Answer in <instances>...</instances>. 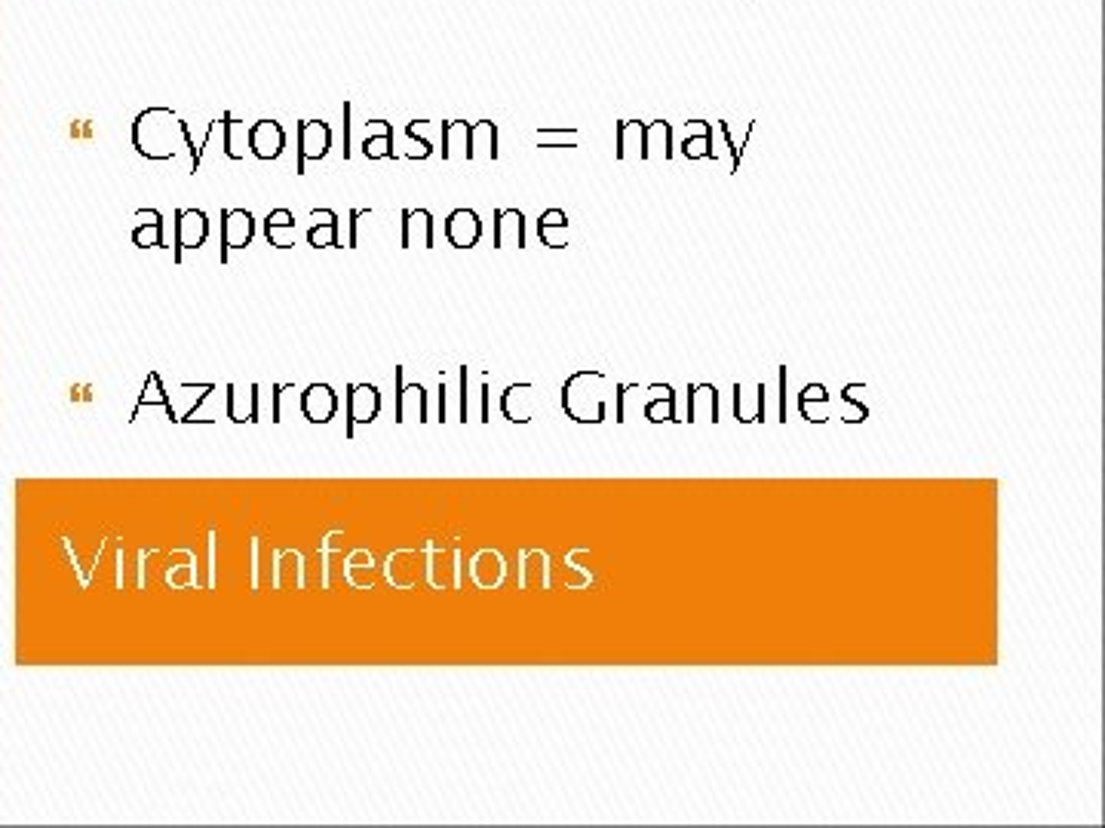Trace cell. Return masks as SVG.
<instances>
[{
    "label": "cell",
    "mask_w": 1105,
    "mask_h": 828,
    "mask_svg": "<svg viewBox=\"0 0 1105 828\" xmlns=\"http://www.w3.org/2000/svg\"><path fill=\"white\" fill-rule=\"evenodd\" d=\"M179 142L191 148L194 172L200 166V148L194 145L188 123L175 114L172 108H148L132 123V145L148 160H172L179 151Z\"/></svg>",
    "instance_id": "1"
},
{
    "label": "cell",
    "mask_w": 1105,
    "mask_h": 828,
    "mask_svg": "<svg viewBox=\"0 0 1105 828\" xmlns=\"http://www.w3.org/2000/svg\"><path fill=\"white\" fill-rule=\"evenodd\" d=\"M605 375L596 368H581L562 384V408L574 424L605 421Z\"/></svg>",
    "instance_id": "2"
},
{
    "label": "cell",
    "mask_w": 1105,
    "mask_h": 828,
    "mask_svg": "<svg viewBox=\"0 0 1105 828\" xmlns=\"http://www.w3.org/2000/svg\"><path fill=\"white\" fill-rule=\"evenodd\" d=\"M332 148V129L323 120H301L298 123V160L295 175L307 172V163L323 160Z\"/></svg>",
    "instance_id": "3"
},
{
    "label": "cell",
    "mask_w": 1105,
    "mask_h": 828,
    "mask_svg": "<svg viewBox=\"0 0 1105 828\" xmlns=\"http://www.w3.org/2000/svg\"><path fill=\"white\" fill-rule=\"evenodd\" d=\"M209 237V218L203 209H175V261L188 249H200Z\"/></svg>",
    "instance_id": "4"
},
{
    "label": "cell",
    "mask_w": 1105,
    "mask_h": 828,
    "mask_svg": "<svg viewBox=\"0 0 1105 828\" xmlns=\"http://www.w3.org/2000/svg\"><path fill=\"white\" fill-rule=\"evenodd\" d=\"M252 237H255V218L249 209L221 212V261H228V252L246 249Z\"/></svg>",
    "instance_id": "5"
},
{
    "label": "cell",
    "mask_w": 1105,
    "mask_h": 828,
    "mask_svg": "<svg viewBox=\"0 0 1105 828\" xmlns=\"http://www.w3.org/2000/svg\"><path fill=\"white\" fill-rule=\"evenodd\" d=\"M381 411V393L375 384H350L347 387V436H353L360 424H372Z\"/></svg>",
    "instance_id": "6"
},
{
    "label": "cell",
    "mask_w": 1105,
    "mask_h": 828,
    "mask_svg": "<svg viewBox=\"0 0 1105 828\" xmlns=\"http://www.w3.org/2000/svg\"><path fill=\"white\" fill-rule=\"evenodd\" d=\"M286 151V129L277 120H258L249 126V154L255 160H277Z\"/></svg>",
    "instance_id": "7"
},
{
    "label": "cell",
    "mask_w": 1105,
    "mask_h": 828,
    "mask_svg": "<svg viewBox=\"0 0 1105 828\" xmlns=\"http://www.w3.org/2000/svg\"><path fill=\"white\" fill-rule=\"evenodd\" d=\"M301 414L311 424H329L338 414V393L329 384H311L301 393Z\"/></svg>",
    "instance_id": "8"
},
{
    "label": "cell",
    "mask_w": 1105,
    "mask_h": 828,
    "mask_svg": "<svg viewBox=\"0 0 1105 828\" xmlns=\"http://www.w3.org/2000/svg\"><path fill=\"white\" fill-rule=\"evenodd\" d=\"M442 230H446V240L455 249H473L482 240V221L473 209H455L446 218V224H442Z\"/></svg>",
    "instance_id": "9"
},
{
    "label": "cell",
    "mask_w": 1105,
    "mask_h": 828,
    "mask_svg": "<svg viewBox=\"0 0 1105 828\" xmlns=\"http://www.w3.org/2000/svg\"><path fill=\"white\" fill-rule=\"evenodd\" d=\"M403 249H433L436 243V224L427 209H403Z\"/></svg>",
    "instance_id": "10"
},
{
    "label": "cell",
    "mask_w": 1105,
    "mask_h": 828,
    "mask_svg": "<svg viewBox=\"0 0 1105 828\" xmlns=\"http://www.w3.org/2000/svg\"><path fill=\"white\" fill-rule=\"evenodd\" d=\"M264 237H268V243L274 249H292L295 246V237H298V224H295V215L289 209H274L268 218H264Z\"/></svg>",
    "instance_id": "11"
},
{
    "label": "cell",
    "mask_w": 1105,
    "mask_h": 828,
    "mask_svg": "<svg viewBox=\"0 0 1105 828\" xmlns=\"http://www.w3.org/2000/svg\"><path fill=\"white\" fill-rule=\"evenodd\" d=\"M694 126V132L685 135L682 142V154L688 160H716V151H713V123L706 120H688Z\"/></svg>",
    "instance_id": "12"
},
{
    "label": "cell",
    "mask_w": 1105,
    "mask_h": 828,
    "mask_svg": "<svg viewBox=\"0 0 1105 828\" xmlns=\"http://www.w3.org/2000/svg\"><path fill=\"white\" fill-rule=\"evenodd\" d=\"M221 142H225V154L231 160H243L249 151V126L237 120L231 111L221 114Z\"/></svg>",
    "instance_id": "13"
},
{
    "label": "cell",
    "mask_w": 1105,
    "mask_h": 828,
    "mask_svg": "<svg viewBox=\"0 0 1105 828\" xmlns=\"http://www.w3.org/2000/svg\"><path fill=\"white\" fill-rule=\"evenodd\" d=\"M532 384H516L501 396V408L507 414V421L513 424H528L532 421Z\"/></svg>",
    "instance_id": "14"
},
{
    "label": "cell",
    "mask_w": 1105,
    "mask_h": 828,
    "mask_svg": "<svg viewBox=\"0 0 1105 828\" xmlns=\"http://www.w3.org/2000/svg\"><path fill=\"white\" fill-rule=\"evenodd\" d=\"M314 218V227L307 230V243H311L314 249H329V246H338V215L332 209H314L311 212Z\"/></svg>",
    "instance_id": "15"
},
{
    "label": "cell",
    "mask_w": 1105,
    "mask_h": 828,
    "mask_svg": "<svg viewBox=\"0 0 1105 828\" xmlns=\"http://www.w3.org/2000/svg\"><path fill=\"white\" fill-rule=\"evenodd\" d=\"M654 148H663V160L673 157V126L667 120H654L642 129V160L654 157Z\"/></svg>",
    "instance_id": "16"
},
{
    "label": "cell",
    "mask_w": 1105,
    "mask_h": 828,
    "mask_svg": "<svg viewBox=\"0 0 1105 828\" xmlns=\"http://www.w3.org/2000/svg\"><path fill=\"white\" fill-rule=\"evenodd\" d=\"M507 234L513 237L516 249H525V218L519 209H498L495 212V249H504Z\"/></svg>",
    "instance_id": "17"
},
{
    "label": "cell",
    "mask_w": 1105,
    "mask_h": 828,
    "mask_svg": "<svg viewBox=\"0 0 1105 828\" xmlns=\"http://www.w3.org/2000/svg\"><path fill=\"white\" fill-rule=\"evenodd\" d=\"M479 151H485L492 160H498V126L492 120H479L470 126V148H467V160H476Z\"/></svg>",
    "instance_id": "18"
},
{
    "label": "cell",
    "mask_w": 1105,
    "mask_h": 828,
    "mask_svg": "<svg viewBox=\"0 0 1105 828\" xmlns=\"http://www.w3.org/2000/svg\"><path fill=\"white\" fill-rule=\"evenodd\" d=\"M799 405H802V418H805V421H814V424L829 421V414H826V408H829V393H826V387H823V384H811V387H805V390H802Z\"/></svg>",
    "instance_id": "19"
},
{
    "label": "cell",
    "mask_w": 1105,
    "mask_h": 828,
    "mask_svg": "<svg viewBox=\"0 0 1105 828\" xmlns=\"http://www.w3.org/2000/svg\"><path fill=\"white\" fill-rule=\"evenodd\" d=\"M568 224H571V221H568L565 209H547V212L541 215V221H538V237H541V243H544V246H550V249H565V243H562L556 234H559V230L565 234Z\"/></svg>",
    "instance_id": "20"
},
{
    "label": "cell",
    "mask_w": 1105,
    "mask_h": 828,
    "mask_svg": "<svg viewBox=\"0 0 1105 828\" xmlns=\"http://www.w3.org/2000/svg\"><path fill=\"white\" fill-rule=\"evenodd\" d=\"M139 215L148 218V224L132 230V240H136L139 249H160L163 246V218H160V212L157 209H148V212L142 209Z\"/></svg>",
    "instance_id": "21"
},
{
    "label": "cell",
    "mask_w": 1105,
    "mask_h": 828,
    "mask_svg": "<svg viewBox=\"0 0 1105 828\" xmlns=\"http://www.w3.org/2000/svg\"><path fill=\"white\" fill-rule=\"evenodd\" d=\"M642 129H645V123H639V120H621V123H617V151H614V157L617 160H630V148H639V154H642Z\"/></svg>",
    "instance_id": "22"
},
{
    "label": "cell",
    "mask_w": 1105,
    "mask_h": 828,
    "mask_svg": "<svg viewBox=\"0 0 1105 828\" xmlns=\"http://www.w3.org/2000/svg\"><path fill=\"white\" fill-rule=\"evenodd\" d=\"M363 154L369 157V160H384V157H396V151H393V126L384 120L381 123V132H369L366 138H363Z\"/></svg>",
    "instance_id": "23"
},
{
    "label": "cell",
    "mask_w": 1105,
    "mask_h": 828,
    "mask_svg": "<svg viewBox=\"0 0 1105 828\" xmlns=\"http://www.w3.org/2000/svg\"><path fill=\"white\" fill-rule=\"evenodd\" d=\"M719 129H722V135H725V145H728V154H731V169L737 172L740 169V160H743V145L746 142H734V132H731V123L728 120H719Z\"/></svg>",
    "instance_id": "24"
},
{
    "label": "cell",
    "mask_w": 1105,
    "mask_h": 828,
    "mask_svg": "<svg viewBox=\"0 0 1105 828\" xmlns=\"http://www.w3.org/2000/svg\"><path fill=\"white\" fill-rule=\"evenodd\" d=\"M547 138H559V142H568L574 148V142H578V129H541L538 142H547Z\"/></svg>",
    "instance_id": "25"
},
{
    "label": "cell",
    "mask_w": 1105,
    "mask_h": 828,
    "mask_svg": "<svg viewBox=\"0 0 1105 828\" xmlns=\"http://www.w3.org/2000/svg\"><path fill=\"white\" fill-rule=\"evenodd\" d=\"M780 390H783V396H780V421L786 424V368H780Z\"/></svg>",
    "instance_id": "26"
},
{
    "label": "cell",
    "mask_w": 1105,
    "mask_h": 828,
    "mask_svg": "<svg viewBox=\"0 0 1105 828\" xmlns=\"http://www.w3.org/2000/svg\"><path fill=\"white\" fill-rule=\"evenodd\" d=\"M461 390H464V396H461V421L467 424V368L461 372Z\"/></svg>",
    "instance_id": "27"
}]
</instances>
